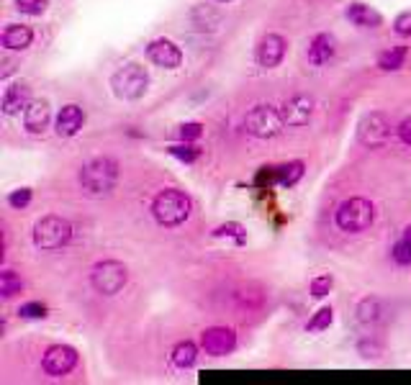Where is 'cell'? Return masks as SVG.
<instances>
[{
    "mask_svg": "<svg viewBox=\"0 0 411 385\" xmlns=\"http://www.w3.org/2000/svg\"><path fill=\"white\" fill-rule=\"evenodd\" d=\"M49 6V0H16V8L26 16H41Z\"/></svg>",
    "mask_w": 411,
    "mask_h": 385,
    "instance_id": "83f0119b",
    "label": "cell"
},
{
    "mask_svg": "<svg viewBox=\"0 0 411 385\" xmlns=\"http://www.w3.org/2000/svg\"><path fill=\"white\" fill-rule=\"evenodd\" d=\"M116 180H118V165L111 157H96V160L85 162L80 170V188L90 198H101L111 192Z\"/></svg>",
    "mask_w": 411,
    "mask_h": 385,
    "instance_id": "6da1fadb",
    "label": "cell"
},
{
    "mask_svg": "<svg viewBox=\"0 0 411 385\" xmlns=\"http://www.w3.org/2000/svg\"><path fill=\"white\" fill-rule=\"evenodd\" d=\"M147 57L152 59L157 67H165V70H175L183 62V51L175 41L170 38H154L152 44L147 46Z\"/></svg>",
    "mask_w": 411,
    "mask_h": 385,
    "instance_id": "7c38bea8",
    "label": "cell"
},
{
    "mask_svg": "<svg viewBox=\"0 0 411 385\" xmlns=\"http://www.w3.org/2000/svg\"><path fill=\"white\" fill-rule=\"evenodd\" d=\"M393 26H396V34H401V36H411V11L401 13Z\"/></svg>",
    "mask_w": 411,
    "mask_h": 385,
    "instance_id": "e575fe53",
    "label": "cell"
},
{
    "mask_svg": "<svg viewBox=\"0 0 411 385\" xmlns=\"http://www.w3.org/2000/svg\"><path fill=\"white\" fill-rule=\"evenodd\" d=\"M51 111L46 101H31L24 108V126L29 134H44L49 126Z\"/></svg>",
    "mask_w": 411,
    "mask_h": 385,
    "instance_id": "5bb4252c",
    "label": "cell"
},
{
    "mask_svg": "<svg viewBox=\"0 0 411 385\" xmlns=\"http://www.w3.org/2000/svg\"><path fill=\"white\" fill-rule=\"evenodd\" d=\"M213 237H237V239H239V244L244 242L242 226H239V224H226V226H218V229L213 231Z\"/></svg>",
    "mask_w": 411,
    "mask_h": 385,
    "instance_id": "836d02e7",
    "label": "cell"
},
{
    "mask_svg": "<svg viewBox=\"0 0 411 385\" xmlns=\"http://www.w3.org/2000/svg\"><path fill=\"white\" fill-rule=\"evenodd\" d=\"M285 49H288V41L280 34H268V36H263L260 46H257V62L265 70H273V67H278L283 62Z\"/></svg>",
    "mask_w": 411,
    "mask_h": 385,
    "instance_id": "8fae6325",
    "label": "cell"
},
{
    "mask_svg": "<svg viewBox=\"0 0 411 385\" xmlns=\"http://www.w3.org/2000/svg\"><path fill=\"white\" fill-rule=\"evenodd\" d=\"M111 88H113L116 98L121 101H139L149 88V75L141 64H126L111 77Z\"/></svg>",
    "mask_w": 411,
    "mask_h": 385,
    "instance_id": "277c9868",
    "label": "cell"
},
{
    "mask_svg": "<svg viewBox=\"0 0 411 385\" xmlns=\"http://www.w3.org/2000/svg\"><path fill=\"white\" fill-rule=\"evenodd\" d=\"M406 46H393V49H388V51H383L380 54V59H378V67L380 70H385V72H393V70H401L404 67V62H406Z\"/></svg>",
    "mask_w": 411,
    "mask_h": 385,
    "instance_id": "603a6c76",
    "label": "cell"
},
{
    "mask_svg": "<svg viewBox=\"0 0 411 385\" xmlns=\"http://www.w3.org/2000/svg\"><path fill=\"white\" fill-rule=\"evenodd\" d=\"M170 154L173 157H178V160H183V162H196L198 160V154H201V149L198 147H191V144H180V147H170Z\"/></svg>",
    "mask_w": 411,
    "mask_h": 385,
    "instance_id": "f1b7e54d",
    "label": "cell"
},
{
    "mask_svg": "<svg viewBox=\"0 0 411 385\" xmlns=\"http://www.w3.org/2000/svg\"><path fill=\"white\" fill-rule=\"evenodd\" d=\"M334 38L329 34H319L314 36V41L308 44V62L314 64V67H321V64H327L329 59L334 57Z\"/></svg>",
    "mask_w": 411,
    "mask_h": 385,
    "instance_id": "d6986e66",
    "label": "cell"
},
{
    "mask_svg": "<svg viewBox=\"0 0 411 385\" xmlns=\"http://www.w3.org/2000/svg\"><path fill=\"white\" fill-rule=\"evenodd\" d=\"M347 19L352 21L355 26H362V29H378L383 24L380 13L375 8L365 6V3H350L347 8Z\"/></svg>",
    "mask_w": 411,
    "mask_h": 385,
    "instance_id": "ffe728a7",
    "label": "cell"
},
{
    "mask_svg": "<svg viewBox=\"0 0 411 385\" xmlns=\"http://www.w3.org/2000/svg\"><path fill=\"white\" fill-rule=\"evenodd\" d=\"M201 346H203L206 354H211V357H224V354L234 352L237 334L226 327H211L201 334Z\"/></svg>",
    "mask_w": 411,
    "mask_h": 385,
    "instance_id": "30bf717a",
    "label": "cell"
},
{
    "mask_svg": "<svg viewBox=\"0 0 411 385\" xmlns=\"http://www.w3.org/2000/svg\"><path fill=\"white\" fill-rule=\"evenodd\" d=\"M360 352H362V357H378L380 346L375 342H360Z\"/></svg>",
    "mask_w": 411,
    "mask_h": 385,
    "instance_id": "8d00e7d4",
    "label": "cell"
},
{
    "mask_svg": "<svg viewBox=\"0 0 411 385\" xmlns=\"http://www.w3.org/2000/svg\"><path fill=\"white\" fill-rule=\"evenodd\" d=\"M19 314H21V319H44V316H46V306H44V303H39V301L24 303Z\"/></svg>",
    "mask_w": 411,
    "mask_h": 385,
    "instance_id": "f546056e",
    "label": "cell"
},
{
    "mask_svg": "<svg viewBox=\"0 0 411 385\" xmlns=\"http://www.w3.org/2000/svg\"><path fill=\"white\" fill-rule=\"evenodd\" d=\"M85 123V113L80 106H75V103H70V106H64L62 111H59L57 115V136H62V139H70V136H75L80 128H83Z\"/></svg>",
    "mask_w": 411,
    "mask_h": 385,
    "instance_id": "9a60e30c",
    "label": "cell"
},
{
    "mask_svg": "<svg viewBox=\"0 0 411 385\" xmlns=\"http://www.w3.org/2000/svg\"><path fill=\"white\" fill-rule=\"evenodd\" d=\"M77 365V352L67 344H54L44 352L41 359V367H44L46 375L51 378H62L67 372H72V367Z\"/></svg>",
    "mask_w": 411,
    "mask_h": 385,
    "instance_id": "9c48e42d",
    "label": "cell"
},
{
    "mask_svg": "<svg viewBox=\"0 0 411 385\" xmlns=\"http://www.w3.org/2000/svg\"><path fill=\"white\" fill-rule=\"evenodd\" d=\"M337 226L347 234H357L365 231L375 218V208L367 198H347L345 203H340L337 208Z\"/></svg>",
    "mask_w": 411,
    "mask_h": 385,
    "instance_id": "5b68a950",
    "label": "cell"
},
{
    "mask_svg": "<svg viewBox=\"0 0 411 385\" xmlns=\"http://www.w3.org/2000/svg\"><path fill=\"white\" fill-rule=\"evenodd\" d=\"M332 319H334V311L329 306H324V308H319L316 311V316L311 321H308V332H324V329H329V324H332Z\"/></svg>",
    "mask_w": 411,
    "mask_h": 385,
    "instance_id": "484cf974",
    "label": "cell"
},
{
    "mask_svg": "<svg viewBox=\"0 0 411 385\" xmlns=\"http://www.w3.org/2000/svg\"><path fill=\"white\" fill-rule=\"evenodd\" d=\"M244 126L252 136L257 139H273L283 131L285 126V118H283L280 111H275L273 106H255V108L247 113L244 118Z\"/></svg>",
    "mask_w": 411,
    "mask_h": 385,
    "instance_id": "ba28073f",
    "label": "cell"
},
{
    "mask_svg": "<svg viewBox=\"0 0 411 385\" xmlns=\"http://www.w3.org/2000/svg\"><path fill=\"white\" fill-rule=\"evenodd\" d=\"M128 280V270L118 260H106V262H98L90 272V282L93 288L101 295H116L118 290H123Z\"/></svg>",
    "mask_w": 411,
    "mask_h": 385,
    "instance_id": "52a82bcc",
    "label": "cell"
},
{
    "mask_svg": "<svg viewBox=\"0 0 411 385\" xmlns=\"http://www.w3.org/2000/svg\"><path fill=\"white\" fill-rule=\"evenodd\" d=\"M280 113L288 126H306V123L311 121V115H314V98L308 96L290 98V101L283 106Z\"/></svg>",
    "mask_w": 411,
    "mask_h": 385,
    "instance_id": "4fadbf2b",
    "label": "cell"
},
{
    "mask_svg": "<svg viewBox=\"0 0 411 385\" xmlns=\"http://www.w3.org/2000/svg\"><path fill=\"white\" fill-rule=\"evenodd\" d=\"M34 41V31L29 26H21V24H11L6 26V31H3V46L11 51H24L29 49Z\"/></svg>",
    "mask_w": 411,
    "mask_h": 385,
    "instance_id": "e0dca14e",
    "label": "cell"
},
{
    "mask_svg": "<svg viewBox=\"0 0 411 385\" xmlns=\"http://www.w3.org/2000/svg\"><path fill=\"white\" fill-rule=\"evenodd\" d=\"M24 290V282H21V277L13 272V270H3L0 272V293H3V298H13L16 293H21Z\"/></svg>",
    "mask_w": 411,
    "mask_h": 385,
    "instance_id": "d4e9b609",
    "label": "cell"
},
{
    "mask_svg": "<svg viewBox=\"0 0 411 385\" xmlns=\"http://www.w3.org/2000/svg\"><path fill=\"white\" fill-rule=\"evenodd\" d=\"M357 324L365 329H375L385 321V306L380 298H362L357 303Z\"/></svg>",
    "mask_w": 411,
    "mask_h": 385,
    "instance_id": "2e32d148",
    "label": "cell"
},
{
    "mask_svg": "<svg viewBox=\"0 0 411 385\" xmlns=\"http://www.w3.org/2000/svg\"><path fill=\"white\" fill-rule=\"evenodd\" d=\"M178 134H180V139H183V141H196L201 134H203V126H201V123H196V121L183 123Z\"/></svg>",
    "mask_w": 411,
    "mask_h": 385,
    "instance_id": "d6a6232c",
    "label": "cell"
},
{
    "mask_svg": "<svg viewBox=\"0 0 411 385\" xmlns=\"http://www.w3.org/2000/svg\"><path fill=\"white\" fill-rule=\"evenodd\" d=\"M72 239V224L62 216H44L34 226V244L41 252H57Z\"/></svg>",
    "mask_w": 411,
    "mask_h": 385,
    "instance_id": "3957f363",
    "label": "cell"
},
{
    "mask_svg": "<svg viewBox=\"0 0 411 385\" xmlns=\"http://www.w3.org/2000/svg\"><path fill=\"white\" fill-rule=\"evenodd\" d=\"M398 136H401V141H404V144H409L411 147V115H406L404 121L398 123Z\"/></svg>",
    "mask_w": 411,
    "mask_h": 385,
    "instance_id": "d590c367",
    "label": "cell"
},
{
    "mask_svg": "<svg viewBox=\"0 0 411 385\" xmlns=\"http://www.w3.org/2000/svg\"><path fill=\"white\" fill-rule=\"evenodd\" d=\"M8 203H11L13 208H26V205L31 203V190H29V188H21V190H13L11 195H8Z\"/></svg>",
    "mask_w": 411,
    "mask_h": 385,
    "instance_id": "1f68e13d",
    "label": "cell"
},
{
    "mask_svg": "<svg viewBox=\"0 0 411 385\" xmlns=\"http://www.w3.org/2000/svg\"><path fill=\"white\" fill-rule=\"evenodd\" d=\"M334 288V280L329 275H319L311 280V293L316 295V298H324V295H329V290Z\"/></svg>",
    "mask_w": 411,
    "mask_h": 385,
    "instance_id": "4dcf8cb0",
    "label": "cell"
},
{
    "mask_svg": "<svg viewBox=\"0 0 411 385\" xmlns=\"http://www.w3.org/2000/svg\"><path fill=\"white\" fill-rule=\"evenodd\" d=\"M218 3H231V0H218Z\"/></svg>",
    "mask_w": 411,
    "mask_h": 385,
    "instance_id": "74e56055",
    "label": "cell"
},
{
    "mask_svg": "<svg viewBox=\"0 0 411 385\" xmlns=\"http://www.w3.org/2000/svg\"><path fill=\"white\" fill-rule=\"evenodd\" d=\"M303 178V162H288V165H283L275 170V180L280 185H293L298 180Z\"/></svg>",
    "mask_w": 411,
    "mask_h": 385,
    "instance_id": "cb8c5ba5",
    "label": "cell"
},
{
    "mask_svg": "<svg viewBox=\"0 0 411 385\" xmlns=\"http://www.w3.org/2000/svg\"><path fill=\"white\" fill-rule=\"evenodd\" d=\"M391 136H393L391 118L385 113H378V111L362 115V121L357 123V139H360V144L367 149L385 147V144L391 141Z\"/></svg>",
    "mask_w": 411,
    "mask_h": 385,
    "instance_id": "8992f818",
    "label": "cell"
},
{
    "mask_svg": "<svg viewBox=\"0 0 411 385\" xmlns=\"http://www.w3.org/2000/svg\"><path fill=\"white\" fill-rule=\"evenodd\" d=\"M29 98H31V90H29V85H24V83L11 85V88L3 93V113H6V115L19 113L21 108H26V106L31 103Z\"/></svg>",
    "mask_w": 411,
    "mask_h": 385,
    "instance_id": "ac0fdd59",
    "label": "cell"
},
{
    "mask_svg": "<svg viewBox=\"0 0 411 385\" xmlns=\"http://www.w3.org/2000/svg\"><path fill=\"white\" fill-rule=\"evenodd\" d=\"M196 359H198V346L193 344V342H180V344L173 349V365L180 367V370L193 367L196 365Z\"/></svg>",
    "mask_w": 411,
    "mask_h": 385,
    "instance_id": "7402d4cb",
    "label": "cell"
},
{
    "mask_svg": "<svg viewBox=\"0 0 411 385\" xmlns=\"http://www.w3.org/2000/svg\"><path fill=\"white\" fill-rule=\"evenodd\" d=\"M191 21L198 31H216L218 26L224 24V16L211 6H198L191 13Z\"/></svg>",
    "mask_w": 411,
    "mask_h": 385,
    "instance_id": "44dd1931",
    "label": "cell"
},
{
    "mask_svg": "<svg viewBox=\"0 0 411 385\" xmlns=\"http://www.w3.org/2000/svg\"><path fill=\"white\" fill-rule=\"evenodd\" d=\"M152 216L157 224L167 226V229L186 224L191 216V198L183 190L167 188V190L157 192V198L152 200Z\"/></svg>",
    "mask_w": 411,
    "mask_h": 385,
    "instance_id": "7a4b0ae2",
    "label": "cell"
},
{
    "mask_svg": "<svg viewBox=\"0 0 411 385\" xmlns=\"http://www.w3.org/2000/svg\"><path fill=\"white\" fill-rule=\"evenodd\" d=\"M393 260L398 265H409L411 262V229H406L404 239L393 247Z\"/></svg>",
    "mask_w": 411,
    "mask_h": 385,
    "instance_id": "4316f807",
    "label": "cell"
}]
</instances>
